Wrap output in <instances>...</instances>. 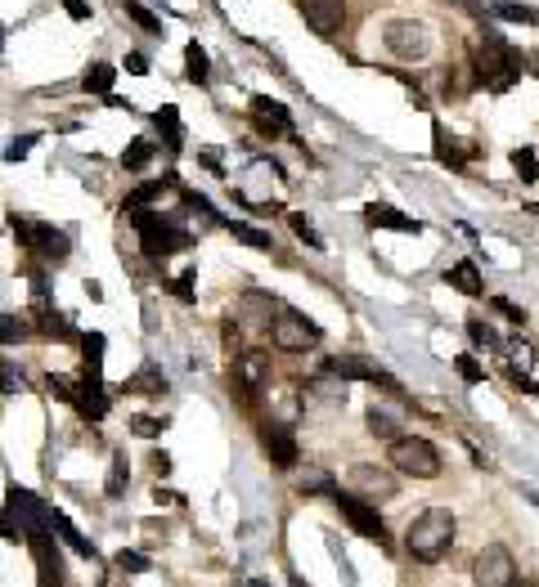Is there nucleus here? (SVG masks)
<instances>
[{"label": "nucleus", "mask_w": 539, "mask_h": 587, "mask_svg": "<svg viewBox=\"0 0 539 587\" xmlns=\"http://www.w3.org/2000/svg\"><path fill=\"white\" fill-rule=\"evenodd\" d=\"M157 131H167L172 148H180V117H176V108H162L157 112Z\"/></svg>", "instance_id": "4c0bfd02"}, {"label": "nucleus", "mask_w": 539, "mask_h": 587, "mask_svg": "<svg viewBox=\"0 0 539 587\" xmlns=\"http://www.w3.org/2000/svg\"><path fill=\"white\" fill-rule=\"evenodd\" d=\"M387 457H392L396 472H405L414 480H437L441 476V453H437V444L422 440V435H396Z\"/></svg>", "instance_id": "20e7f679"}, {"label": "nucleus", "mask_w": 539, "mask_h": 587, "mask_svg": "<svg viewBox=\"0 0 539 587\" xmlns=\"http://www.w3.org/2000/svg\"><path fill=\"white\" fill-rule=\"evenodd\" d=\"M297 10L315 36H338L346 23V0H297Z\"/></svg>", "instance_id": "4468645a"}, {"label": "nucleus", "mask_w": 539, "mask_h": 587, "mask_svg": "<svg viewBox=\"0 0 539 587\" xmlns=\"http://www.w3.org/2000/svg\"><path fill=\"white\" fill-rule=\"evenodd\" d=\"M383 45L392 58H400V64H422V58L431 54V32L414 19H392L383 27Z\"/></svg>", "instance_id": "39448f33"}, {"label": "nucleus", "mask_w": 539, "mask_h": 587, "mask_svg": "<svg viewBox=\"0 0 539 587\" xmlns=\"http://www.w3.org/2000/svg\"><path fill=\"white\" fill-rule=\"evenodd\" d=\"M127 68H131V73H144V68H148V58H144V54H131V58H127Z\"/></svg>", "instance_id": "3c124183"}, {"label": "nucleus", "mask_w": 539, "mask_h": 587, "mask_svg": "<svg viewBox=\"0 0 539 587\" xmlns=\"http://www.w3.org/2000/svg\"><path fill=\"white\" fill-rule=\"evenodd\" d=\"M495 310H499V314H508V319H513V323H517V328H521V323H526V314H521V310H517V306H513V301H504V297H495Z\"/></svg>", "instance_id": "09e8293b"}, {"label": "nucleus", "mask_w": 539, "mask_h": 587, "mask_svg": "<svg viewBox=\"0 0 539 587\" xmlns=\"http://www.w3.org/2000/svg\"><path fill=\"white\" fill-rule=\"evenodd\" d=\"M32 144H36V135H23V140H14V144L6 148V162H19V157H28V153H32Z\"/></svg>", "instance_id": "a18cd8bd"}, {"label": "nucleus", "mask_w": 539, "mask_h": 587, "mask_svg": "<svg viewBox=\"0 0 539 587\" xmlns=\"http://www.w3.org/2000/svg\"><path fill=\"white\" fill-rule=\"evenodd\" d=\"M346 395L342 390H333L329 381H310L306 386V395H301V403H310V408H338Z\"/></svg>", "instance_id": "bb28decb"}, {"label": "nucleus", "mask_w": 539, "mask_h": 587, "mask_svg": "<svg viewBox=\"0 0 539 587\" xmlns=\"http://www.w3.org/2000/svg\"><path fill=\"white\" fill-rule=\"evenodd\" d=\"M270 381V359L261 355V350H248V355L234 359V386L243 390V399H256Z\"/></svg>", "instance_id": "dca6fc26"}, {"label": "nucleus", "mask_w": 539, "mask_h": 587, "mask_svg": "<svg viewBox=\"0 0 539 587\" xmlns=\"http://www.w3.org/2000/svg\"><path fill=\"white\" fill-rule=\"evenodd\" d=\"M261 448H265V457L279 466V472H293L297 466V440H293V431L288 427H261Z\"/></svg>", "instance_id": "f3484780"}, {"label": "nucleus", "mask_w": 539, "mask_h": 587, "mask_svg": "<svg viewBox=\"0 0 539 587\" xmlns=\"http://www.w3.org/2000/svg\"><path fill=\"white\" fill-rule=\"evenodd\" d=\"M270 341H275L279 350H288V355H306L310 345L323 341V332H319L315 319H306V314H297V310H279V319L270 323Z\"/></svg>", "instance_id": "423d86ee"}, {"label": "nucleus", "mask_w": 539, "mask_h": 587, "mask_svg": "<svg viewBox=\"0 0 539 587\" xmlns=\"http://www.w3.org/2000/svg\"><path fill=\"white\" fill-rule=\"evenodd\" d=\"M454 534H459V524H454V511L450 507H427L409 520V530H405V552L422 565H437L454 552Z\"/></svg>", "instance_id": "f257e3e1"}, {"label": "nucleus", "mask_w": 539, "mask_h": 587, "mask_svg": "<svg viewBox=\"0 0 539 587\" xmlns=\"http://www.w3.org/2000/svg\"><path fill=\"white\" fill-rule=\"evenodd\" d=\"M513 587H535V583H513Z\"/></svg>", "instance_id": "5fc2aeb1"}, {"label": "nucleus", "mask_w": 539, "mask_h": 587, "mask_svg": "<svg viewBox=\"0 0 539 587\" xmlns=\"http://www.w3.org/2000/svg\"><path fill=\"white\" fill-rule=\"evenodd\" d=\"M333 502H338V511L346 516V524L360 534V539H369V543H377V547H392V539H387V520L377 516V507L373 502H364V498H355V494H333Z\"/></svg>", "instance_id": "0eeeda50"}, {"label": "nucleus", "mask_w": 539, "mask_h": 587, "mask_svg": "<svg viewBox=\"0 0 539 587\" xmlns=\"http://www.w3.org/2000/svg\"><path fill=\"white\" fill-rule=\"evenodd\" d=\"M36 314H41V332H45V336H54V341H81V336L68 328V319H64V314H54V310L45 306V297L36 301Z\"/></svg>", "instance_id": "5701e85b"}, {"label": "nucleus", "mask_w": 539, "mask_h": 587, "mask_svg": "<svg viewBox=\"0 0 539 587\" xmlns=\"http://www.w3.org/2000/svg\"><path fill=\"white\" fill-rule=\"evenodd\" d=\"M472 578H476V587H513V583H517L513 552H508L504 543L481 547V552H476V561H472Z\"/></svg>", "instance_id": "1a4fd4ad"}, {"label": "nucleus", "mask_w": 539, "mask_h": 587, "mask_svg": "<svg viewBox=\"0 0 539 587\" xmlns=\"http://www.w3.org/2000/svg\"><path fill=\"white\" fill-rule=\"evenodd\" d=\"M446 283H450V287H459L463 297H481V291H485V283H481V269H476L472 261H459L454 269H446Z\"/></svg>", "instance_id": "412c9836"}, {"label": "nucleus", "mask_w": 539, "mask_h": 587, "mask_svg": "<svg viewBox=\"0 0 539 587\" xmlns=\"http://www.w3.org/2000/svg\"><path fill=\"white\" fill-rule=\"evenodd\" d=\"M28 547H32V561H36V583L41 587H64V552H59L54 530L28 534Z\"/></svg>", "instance_id": "9b49d317"}, {"label": "nucleus", "mask_w": 539, "mask_h": 587, "mask_svg": "<svg viewBox=\"0 0 539 587\" xmlns=\"http://www.w3.org/2000/svg\"><path fill=\"white\" fill-rule=\"evenodd\" d=\"M32 336V323L28 319H14V314H0V345H19Z\"/></svg>", "instance_id": "c85d7f7f"}, {"label": "nucleus", "mask_w": 539, "mask_h": 587, "mask_svg": "<svg viewBox=\"0 0 539 587\" xmlns=\"http://www.w3.org/2000/svg\"><path fill=\"white\" fill-rule=\"evenodd\" d=\"M10 224H14L19 243H23L32 256H41V261H50V265H64V261H68L73 243H68L64 229H54V224H45V220H32V215H10Z\"/></svg>", "instance_id": "7ed1b4c3"}, {"label": "nucleus", "mask_w": 539, "mask_h": 587, "mask_svg": "<svg viewBox=\"0 0 539 587\" xmlns=\"http://www.w3.org/2000/svg\"><path fill=\"white\" fill-rule=\"evenodd\" d=\"M252 122L265 140H275V135H293V117L279 99H270V95H256L252 99Z\"/></svg>", "instance_id": "2eb2a0df"}, {"label": "nucleus", "mask_w": 539, "mask_h": 587, "mask_svg": "<svg viewBox=\"0 0 539 587\" xmlns=\"http://www.w3.org/2000/svg\"><path fill=\"white\" fill-rule=\"evenodd\" d=\"M0 45H6V27H0Z\"/></svg>", "instance_id": "864d4df0"}, {"label": "nucleus", "mask_w": 539, "mask_h": 587, "mask_svg": "<svg viewBox=\"0 0 539 587\" xmlns=\"http://www.w3.org/2000/svg\"><path fill=\"white\" fill-rule=\"evenodd\" d=\"M131 224H135V233H140V247H144V256H172V252H185L189 247V233L180 229V224H172L167 215H157V211H131Z\"/></svg>", "instance_id": "f03ea898"}, {"label": "nucleus", "mask_w": 539, "mask_h": 587, "mask_svg": "<svg viewBox=\"0 0 539 587\" xmlns=\"http://www.w3.org/2000/svg\"><path fill=\"white\" fill-rule=\"evenodd\" d=\"M0 539H6V543H28L23 524H19V516L10 507H0Z\"/></svg>", "instance_id": "c9c22d12"}, {"label": "nucleus", "mask_w": 539, "mask_h": 587, "mask_svg": "<svg viewBox=\"0 0 539 587\" xmlns=\"http://www.w3.org/2000/svg\"><path fill=\"white\" fill-rule=\"evenodd\" d=\"M113 81H118V73L108 68V64H95V68L81 77V86H86L90 95H108V90H113Z\"/></svg>", "instance_id": "c756f323"}, {"label": "nucleus", "mask_w": 539, "mask_h": 587, "mask_svg": "<svg viewBox=\"0 0 539 587\" xmlns=\"http://www.w3.org/2000/svg\"><path fill=\"white\" fill-rule=\"evenodd\" d=\"M293 229H297V239H306L310 247H323V243H319V233L310 229V220H301V215H293Z\"/></svg>", "instance_id": "49530a36"}, {"label": "nucleus", "mask_w": 539, "mask_h": 587, "mask_svg": "<svg viewBox=\"0 0 539 587\" xmlns=\"http://www.w3.org/2000/svg\"><path fill=\"white\" fill-rule=\"evenodd\" d=\"M6 507L19 516V524H23V534H41V530H54L59 524V516L64 511H54V507H45L36 494H28V489H10V498H6Z\"/></svg>", "instance_id": "f8f14e48"}, {"label": "nucleus", "mask_w": 539, "mask_h": 587, "mask_svg": "<svg viewBox=\"0 0 539 587\" xmlns=\"http://www.w3.org/2000/svg\"><path fill=\"white\" fill-rule=\"evenodd\" d=\"M176 185V175H162V180H153V185H140L131 198H127V211H140L144 202H153V198H162V193H167Z\"/></svg>", "instance_id": "cd10ccee"}, {"label": "nucleus", "mask_w": 539, "mask_h": 587, "mask_svg": "<svg viewBox=\"0 0 539 587\" xmlns=\"http://www.w3.org/2000/svg\"><path fill=\"white\" fill-rule=\"evenodd\" d=\"M513 166L521 170V180H539V162H535L530 148H517V153H513Z\"/></svg>", "instance_id": "ea45409f"}, {"label": "nucleus", "mask_w": 539, "mask_h": 587, "mask_svg": "<svg viewBox=\"0 0 539 587\" xmlns=\"http://www.w3.org/2000/svg\"><path fill=\"white\" fill-rule=\"evenodd\" d=\"M454 368H459V377H463L468 386H476V381H485V373H481V364H476L472 355H463V359H454Z\"/></svg>", "instance_id": "79ce46f5"}, {"label": "nucleus", "mask_w": 539, "mask_h": 587, "mask_svg": "<svg viewBox=\"0 0 539 587\" xmlns=\"http://www.w3.org/2000/svg\"><path fill=\"white\" fill-rule=\"evenodd\" d=\"M275 310H279V301L261 297V291H243V301H239V319L252 323V328H270V323H275V319H270Z\"/></svg>", "instance_id": "a211bd4d"}, {"label": "nucleus", "mask_w": 539, "mask_h": 587, "mask_svg": "<svg viewBox=\"0 0 539 587\" xmlns=\"http://www.w3.org/2000/svg\"><path fill=\"white\" fill-rule=\"evenodd\" d=\"M351 494L355 498H364V502H377V498H396V489H400V480H396V472H387V466H373V462H360V466H351Z\"/></svg>", "instance_id": "9d476101"}, {"label": "nucleus", "mask_w": 539, "mask_h": 587, "mask_svg": "<svg viewBox=\"0 0 539 587\" xmlns=\"http://www.w3.org/2000/svg\"><path fill=\"white\" fill-rule=\"evenodd\" d=\"M131 395H144V399H157V395H167V373H162L157 364H144L131 381H127Z\"/></svg>", "instance_id": "aec40b11"}, {"label": "nucleus", "mask_w": 539, "mask_h": 587, "mask_svg": "<svg viewBox=\"0 0 539 587\" xmlns=\"http://www.w3.org/2000/svg\"><path fill=\"white\" fill-rule=\"evenodd\" d=\"M495 14H499V19H517V23H535V19H539V14L526 10V5H495Z\"/></svg>", "instance_id": "37998d69"}, {"label": "nucleus", "mask_w": 539, "mask_h": 587, "mask_svg": "<svg viewBox=\"0 0 539 587\" xmlns=\"http://www.w3.org/2000/svg\"><path fill=\"white\" fill-rule=\"evenodd\" d=\"M131 431L140 440H157L162 431H167V422H162V418H131Z\"/></svg>", "instance_id": "58836bf2"}, {"label": "nucleus", "mask_w": 539, "mask_h": 587, "mask_svg": "<svg viewBox=\"0 0 539 587\" xmlns=\"http://www.w3.org/2000/svg\"><path fill=\"white\" fill-rule=\"evenodd\" d=\"M364 220H369L373 229H396V233H418V229H422L418 220H409V215H400L396 207H383V202H373V207L364 211Z\"/></svg>", "instance_id": "6ab92c4d"}, {"label": "nucleus", "mask_w": 539, "mask_h": 587, "mask_svg": "<svg viewBox=\"0 0 539 587\" xmlns=\"http://www.w3.org/2000/svg\"><path fill=\"white\" fill-rule=\"evenodd\" d=\"M153 472L167 476V472H172V457H167V453H153Z\"/></svg>", "instance_id": "8fccbe9b"}, {"label": "nucleus", "mask_w": 539, "mask_h": 587, "mask_svg": "<svg viewBox=\"0 0 539 587\" xmlns=\"http://www.w3.org/2000/svg\"><path fill=\"white\" fill-rule=\"evenodd\" d=\"M118 569H127V574H144L148 561H144L140 552H118Z\"/></svg>", "instance_id": "c03bdc74"}, {"label": "nucleus", "mask_w": 539, "mask_h": 587, "mask_svg": "<svg viewBox=\"0 0 539 587\" xmlns=\"http://www.w3.org/2000/svg\"><path fill=\"white\" fill-rule=\"evenodd\" d=\"M81 355H86L81 377H86V381H99V373H103V336H99V332H86V336H81Z\"/></svg>", "instance_id": "4be33fe9"}, {"label": "nucleus", "mask_w": 539, "mask_h": 587, "mask_svg": "<svg viewBox=\"0 0 539 587\" xmlns=\"http://www.w3.org/2000/svg\"><path fill=\"white\" fill-rule=\"evenodd\" d=\"M148 162H153V144H148V140H135V144L122 153V166H127V170H144Z\"/></svg>", "instance_id": "72a5a7b5"}, {"label": "nucleus", "mask_w": 539, "mask_h": 587, "mask_svg": "<svg viewBox=\"0 0 539 587\" xmlns=\"http://www.w3.org/2000/svg\"><path fill=\"white\" fill-rule=\"evenodd\" d=\"M54 530L64 534V543H68L77 556H86V561H95V556H99V552H95V543H90V539H81V530H77V524H73L68 516H59V524H54Z\"/></svg>", "instance_id": "a878e982"}, {"label": "nucleus", "mask_w": 539, "mask_h": 587, "mask_svg": "<svg viewBox=\"0 0 539 587\" xmlns=\"http://www.w3.org/2000/svg\"><path fill=\"white\" fill-rule=\"evenodd\" d=\"M189 283H194V274H180V278L172 283V291H176L180 301H194V287H189Z\"/></svg>", "instance_id": "de8ad7c7"}, {"label": "nucleus", "mask_w": 539, "mask_h": 587, "mask_svg": "<svg viewBox=\"0 0 539 587\" xmlns=\"http://www.w3.org/2000/svg\"><path fill=\"white\" fill-rule=\"evenodd\" d=\"M64 5H68V14H73V19H86V14H90V10L81 5V0H64Z\"/></svg>", "instance_id": "603ef678"}, {"label": "nucleus", "mask_w": 539, "mask_h": 587, "mask_svg": "<svg viewBox=\"0 0 539 587\" xmlns=\"http://www.w3.org/2000/svg\"><path fill=\"white\" fill-rule=\"evenodd\" d=\"M185 68H189V81H198V86L207 81V49L202 45H189L185 49Z\"/></svg>", "instance_id": "f704fd0d"}, {"label": "nucleus", "mask_w": 539, "mask_h": 587, "mask_svg": "<svg viewBox=\"0 0 539 587\" xmlns=\"http://www.w3.org/2000/svg\"><path fill=\"white\" fill-rule=\"evenodd\" d=\"M437 157H441L446 166H463V157H459L454 140H446V131H437Z\"/></svg>", "instance_id": "a19ab883"}, {"label": "nucleus", "mask_w": 539, "mask_h": 587, "mask_svg": "<svg viewBox=\"0 0 539 587\" xmlns=\"http://www.w3.org/2000/svg\"><path fill=\"white\" fill-rule=\"evenodd\" d=\"M323 373L329 377H338V381H373V386H387L392 395H400V386H396V377H387L377 364H369V359H360V355H338V359H329L323 364Z\"/></svg>", "instance_id": "ddd939ff"}, {"label": "nucleus", "mask_w": 539, "mask_h": 587, "mask_svg": "<svg viewBox=\"0 0 539 587\" xmlns=\"http://www.w3.org/2000/svg\"><path fill=\"white\" fill-rule=\"evenodd\" d=\"M481 81L485 86H491V90H508L517 77H521V58L491 32V41H485V54H481Z\"/></svg>", "instance_id": "6e6552de"}, {"label": "nucleus", "mask_w": 539, "mask_h": 587, "mask_svg": "<svg viewBox=\"0 0 539 587\" xmlns=\"http://www.w3.org/2000/svg\"><path fill=\"white\" fill-rule=\"evenodd\" d=\"M127 485H131L127 453H113V466H108V485H103V494H108V498H122V494H127Z\"/></svg>", "instance_id": "393cba45"}, {"label": "nucleus", "mask_w": 539, "mask_h": 587, "mask_svg": "<svg viewBox=\"0 0 539 587\" xmlns=\"http://www.w3.org/2000/svg\"><path fill=\"white\" fill-rule=\"evenodd\" d=\"M127 14H131V19H135L144 32H153V36L162 32V19H157V14H148V10L140 5V0H127Z\"/></svg>", "instance_id": "e433bc0d"}, {"label": "nucleus", "mask_w": 539, "mask_h": 587, "mask_svg": "<svg viewBox=\"0 0 539 587\" xmlns=\"http://www.w3.org/2000/svg\"><path fill=\"white\" fill-rule=\"evenodd\" d=\"M396 431H400V418L392 413V408H369V435L373 440H396Z\"/></svg>", "instance_id": "b1692460"}, {"label": "nucleus", "mask_w": 539, "mask_h": 587, "mask_svg": "<svg viewBox=\"0 0 539 587\" xmlns=\"http://www.w3.org/2000/svg\"><path fill=\"white\" fill-rule=\"evenodd\" d=\"M230 229H234L239 243H248V247H256V252H275V243H270L265 229H252V224H230Z\"/></svg>", "instance_id": "2f4dec72"}, {"label": "nucleus", "mask_w": 539, "mask_h": 587, "mask_svg": "<svg viewBox=\"0 0 539 587\" xmlns=\"http://www.w3.org/2000/svg\"><path fill=\"white\" fill-rule=\"evenodd\" d=\"M468 336L481 345V350H504V341H499V332L485 323V319H468Z\"/></svg>", "instance_id": "7c9ffc66"}, {"label": "nucleus", "mask_w": 539, "mask_h": 587, "mask_svg": "<svg viewBox=\"0 0 539 587\" xmlns=\"http://www.w3.org/2000/svg\"><path fill=\"white\" fill-rule=\"evenodd\" d=\"M297 489H301V494H329V498L338 494V485H333L329 472H306V476L297 480Z\"/></svg>", "instance_id": "473e14b6"}]
</instances>
